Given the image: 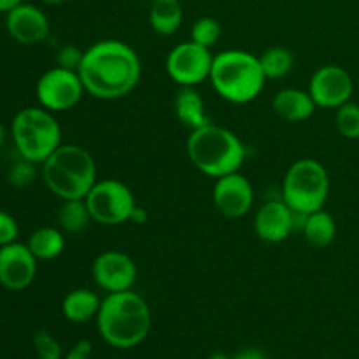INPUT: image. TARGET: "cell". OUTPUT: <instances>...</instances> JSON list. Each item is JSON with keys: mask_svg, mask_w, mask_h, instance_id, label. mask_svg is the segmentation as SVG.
<instances>
[{"mask_svg": "<svg viewBox=\"0 0 359 359\" xmlns=\"http://www.w3.org/2000/svg\"><path fill=\"white\" fill-rule=\"evenodd\" d=\"M77 74L88 95L100 100H118L135 90L142 65L132 46L118 39H104L84 49Z\"/></svg>", "mask_w": 359, "mask_h": 359, "instance_id": "cell-1", "label": "cell"}, {"mask_svg": "<svg viewBox=\"0 0 359 359\" xmlns=\"http://www.w3.org/2000/svg\"><path fill=\"white\" fill-rule=\"evenodd\" d=\"M100 337L116 349H132L151 330V311L147 302L135 291L109 293L97 314Z\"/></svg>", "mask_w": 359, "mask_h": 359, "instance_id": "cell-2", "label": "cell"}, {"mask_svg": "<svg viewBox=\"0 0 359 359\" xmlns=\"http://www.w3.org/2000/svg\"><path fill=\"white\" fill-rule=\"evenodd\" d=\"M186 153L196 170L212 179L241 172L248 156L241 137L214 123L189 132Z\"/></svg>", "mask_w": 359, "mask_h": 359, "instance_id": "cell-3", "label": "cell"}, {"mask_svg": "<svg viewBox=\"0 0 359 359\" xmlns=\"http://www.w3.org/2000/svg\"><path fill=\"white\" fill-rule=\"evenodd\" d=\"M209 81L223 100L244 105L259 97L266 77L258 56L244 49H226L214 56Z\"/></svg>", "mask_w": 359, "mask_h": 359, "instance_id": "cell-4", "label": "cell"}, {"mask_svg": "<svg viewBox=\"0 0 359 359\" xmlns=\"http://www.w3.org/2000/svg\"><path fill=\"white\" fill-rule=\"evenodd\" d=\"M42 179L49 191L62 200L86 198L97 182V163L77 144H62L42 163Z\"/></svg>", "mask_w": 359, "mask_h": 359, "instance_id": "cell-5", "label": "cell"}, {"mask_svg": "<svg viewBox=\"0 0 359 359\" xmlns=\"http://www.w3.org/2000/svg\"><path fill=\"white\" fill-rule=\"evenodd\" d=\"M18 154L34 163H44L62 146V128L51 111L44 107L21 109L11 125Z\"/></svg>", "mask_w": 359, "mask_h": 359, "instance_id": "cell-6", "label": "cell"}, {"mask_svg": "<svg viewBox=\"0 0 359 359\" xmlns=\"http://www.w3.org/2000/svg\"><path fill=\"white\" fill-rule=\"evenodd\" d=\"M330 195V175L325 165L302 158L290 165L283 179V200L294 214H312L323 209Z\"/></svg>", "mask_w": 359, "mask_h": 359, "instance_id": "cell-7", "label": "cell"}, {"mask_svg": "<svg viewBox=\"0 0 359 359\" xmlns=\"http://www.w3.org/2000/svg\"><path fill=\"white\" fill-rule=\"evenodd\" d=\"M91 217L104 226H119L128 223L137 200L132 189L118 179H102L93 184L84 198Z\"/></svg>", "mask_w": 359, "mask_h": 359, "instance_id": "cell-8", "label": "cell"}, {"mask_svg": "<svg viewBox=\"0 0 359 359\" xmlns=\"http://www.w3.org/2000/svg\"><path fill=\"white\" fill-rule=\"evenodd\" d=\"M83 93L86 91L79 74L58 65L46 70L35 86V95L41 107L51 112H63L76 107L83 98Z\"/></svg>", "mask_w": 359, "mask_h": 359, "instance_id": "cell-9", "label": "cell"}, {"mask_svg": "<svg viewBox=\"0 0 359 359\" xmlns=\"http://www.w3.org/2000/svg\"><path fill=\"white\" fill-rule=\"evenodd\" d=\"M214 56L209 48L196 44L191 39L170 49L167 56V74L179 86L196 88L210 77Z\"/></svg>", "mask_w": 359, "mask_h": 359, "instance_id": "cell-10", "label": "cell"}, {"mask_svg": "<svg viewBox=\"0 0 359 359\" xmlns=\"http://www.w3.org/2000/svg\"><path fill=\"white\" fill-rule=\"evenodd\" d=\"M91 277L95 284L107 293H121L135 286L139 269L137 263L125 252L105 251L93 259Z\"/></svg>", "mask_w": 359, "mask_h": 359, "instance_id": "cell-11", "label": "cell"}, {"mask_svg": "<svg viewBox=\"0 0 359 359\" xmlns=\"http://www.w3.org/2000/svg\"><path fill=\"white\" fill-rule=\"evenodd\" d=\"M309 93L318 107L339 109L353 97L354 81L344 67L325 65L312 74Z\"/></svg>", "mask_w": 359, "mask_h": 359, "instance_id": "cell-12", "label": "cell"}, {"mask_svg": "<svg viewBox=\"0 0 359 359\" xmlns=\"http://www.w3.org/2000/svg\"><path fill=\"white\" fill-rule=\"evenodd\" d=\"M212 202L217 212L228 219L248 216L255 203V188L241 172L216 179L212 188Z\"/></svg>", "mask_w": 359, "mask_h": 359, "instance_id": "cell-13", "label": "cell"}, {"mask_svg": "<svg viewBox=\"0 0 359 359\" xmlns=\"http://www.w3.org/2000/svg\"><path fill=\"white\" fill-rule=\"evenodd\" d=\"M39 259L27 244L13 242L0 248V284L9 291H23L34 283Z\"/></svg>", "mask_w": 359, "mask_h": 359, "instance_id": "cell-14", "label": "cell"}, {"mask_svg": "<svg viewBox=\"0 0 359 359\" xmlns=\"http://www.w3.org/2000/svg\"><path fill=\"white\" fill-rule=\"evenodd\" d=\"M6 27L11 37L23 46H37L49 35V20L44 11L34 4H23L11 9L6 16Z\"/></svg>", "mask_w": 359, "mask_h": 359, "instance_id": "cell-15", "label": "cell"}, {"mask_svg": "<svg viewBox=\"0 0 359 359\" xmlns=\"http://www.w3.org/2000/svg\"><path fill=\"white\" fill-rule=\"evenodd\" d=\"M294 230V212L284 200H269L255 214V231L259 241L280 244Z\"/></svg>", "mask_w": 359, "mask_h": 359, "instance_id": "cell-16", "label": "cell"}, {"mask_svg": "<svg viewBox=\"0 0 359 359\" xmlns=\"http://www.w3.org/2000/svg\"><path fill=\"white\" fill-rule=\"evenodd\" d=\"M272 109L284 121L302 123L312 118L318 105L309 91L298 90V88H284L273 95Z\"/></svg>", "mask_w": 359, "mask_h": 359, "instance_id": "cell-17", "label": "cell"}, {"mask_svg": "<svg viewBox=\"0 0 359 359\" xmlns=\"http://www.w3.org/2000/svg\"><path fill=\"white\" fill-rule=\"evenodd\" d=\"M175 118L189 130H198L210 125V116L205 111V102L202 95L193 86H181L174 98Z\"/></svg>", "mask_w": 359, "mask_h": 359, "instance_id": "cell-18", "label": "cell"}, {"mask_svg": "<svg viewBox=\"0 0 359 359\" xmlns=\"http://www.w3.org/2000/svg\"><path fill=\"white\" fill-rule=\"evenodd\" d=\"M102 300L95 291L86 290V287H77L69 294H65L62 302L63 318L70 323H88L97 318L100 311Z\"/></svg>", "mask_w": 359, "mask_h": 359, "instance_id": "cell-19", "label": "cell"}, {"mask_svg": "<svg viewBox=\"0 0 359 359\" xmlns=\"http://www.w3.org/2000/svg\"><path fill=\"white\" fill-rule=\"evenodd\" d=\"M304 237L312 248H328L337 237V223L335 217L330 212H326L325 209H319L316 212L307 214L304 221Z\"/></svg>", "mask_w": 359, "mask_h": 359, "instance_id": "cell-20", "label": "cell"}, {"mask_svg": "<svg viewBox=\"0 0 359 359\" xmlns=\"http://www.w3.org/2000/svg\"><path fill=\"white\" fill-rule=\"evenodd\" d=\"M181 0H151L149 25L156 34L174 35L182 23Z\"/></svg>", "mask_w": 359, "mask_h": 359, "instance_id": "cell-21", "label": "cell"}, {"mask_svg": "<svg viewBox=\"0 0 359 359\" xmlns=\"http://www.w3.org/2000/svg\"><path fill=\"white\" fill-rule=\"evenodd\" d=\"M27 245L39 262H51L65 249V233L58 228L42 226L30 235Z\"/></svg>", "mask_w": 359, "mask_h": 359, "instance_id": "cell-22", "label": "cell"}, {"mask_svg": "<svg viewBox=\"0 0 359 359\" xmlns=\"http://www.w3.org/2000/svg\"><path fill=\"white\" fill-rule=\"evenodd\" d=\"M93 221L90 209H88L84 198L79 200H63L62 209L58 212V223L63 233L79 235L90 226Z\"/></svg>", "mask_w": 359, "mask_h": 359, "instance_id": "cell-23", "label": "cell"}, {"mask_svg": "<svg viewBox=\"0 0 359 359\" xmlns=\"http://www.w3.org/2000/svg\"><path fill=\"white\" fill-rule=\"evenodd\" d=\"M262 63L263 74L266 79H283L293 70L294 56L293 51L283 46H273L263 51L262 56H258Z\"/></svg>", "mask_w": 359, "mask_h": 359, "instance_id": "cell-24", "label": "cell"}, {"mask_svg": "<svg viewBox=\"0 0 359 359\" xmlns=\"http://www.w3.org/2000/svg\"><path fill=\"white\" fill-rule=\"evenodd\" d=\"M221 34H223L221 23L212 16L200 18L191 27V41L209 49L219 42Z\"/></svg>", "mask_w": 359, "mask_h": 359, "instance_id": "cell-25", "label": "cell"}, {"mask_svg": "<svg viewBox=\"0 0 359 359\" xmlns=\"http://www.w3.org/2000/svg\"><path fill=\"white\" fill-rule=\"evenodd\" d=\"M335 125L340 135L346 139H359V105L356 102H347L337 109Z\"/></svg>", "mask_w": 359, "mask_h": 359, "instance_id": "cell-26", "label": "cell"}, {"mask_svg": "<svg viewBox=\"0 0 359 359\" xmlns=\"http://www.w3.org/2000/svg\"><path fill=\"white\" fill-rule=\"evenodd\" d=\"M35 177H37V163L25 160V158L16 161L7 174V181L14 188H27L35 181Z\"/></svg>", "mask_w": 359, "mask_h": 359, "instance_id": "cell-27", "label": "cell"}, {"mask_svg": "<svg viewBox=\"0 0 359 359\" xmlns=\"http://www.w3.org/2000/svg\"><path fill=\"white\" fill-rule=\"evenodd\" d=\"M34 347L39 359H62V346L48 332H37L34 337Z\"/></svg>", "mask_w": 359, "mask_h": 359, "instance_id": "cell-28", "label": "cell"}, {"mask_svg": "<svg viewBox=\"0 0 359 359\" xmlns=\"http://www.w3.org/2000/svg\"><path fill=\"white\" fill-rule=\"evenodd\" d=\"M84 51L77 48L76 44H65L58 49L56 53V65L67 70H79L81 63H83Z\"/></svg>", "mask_w": 359, "mask_h": 359, "instance_id": "cell-29", "label": "cell"}, {"mask_svg": "<svg viewBox=\"0 0 359 359\" xmlns=\"http://www.w3.org/2000/svg\"><path fill=\"white\" fill-rule=\"evenodd\" d=\"M20 228H18L16 219L6 210H0V248L16 242Z\"/></svg>", "mask_w": 359, "mask_h": 359, "instance_id": "cell-30", "label": "cell"}, {"mask_svg": "<svg viewBox=\"0 0 359 359\" xmlns=\"http://www.w3.org/2000/svg\"><path fill=\"white\" fill-rule=\"evenodd\" d=\"M91 351H93L91 342H88V340H79V342L69 351L65 359H90Z\"/></svg>", "mask_w": 359, "mask_h": 359, "instance_id": "cell-31", "label": "cell"}, {"mask_svg": "<svg viewBox=\"0 0 359 359\" xmlns=\"http://www.w3.org/2000/svg\"><path fill=\"white\" fill-rule=\"evenodd\" d=\"M147 219H149V212H147L144 207H140L139 203L135 205V209L130 214V223L133 224H146Z\"/></svg>", "mask_w": 359, "mask_h": 359, "instance_id": "cell-32", "label": "cell"}, {"mask_svg": "<svg viewBox=\"0 0 359 359\" xmlns=\"http://www.w3.org/2000/svg\"><path fill=\"white\" fill-rule=\"evenodd\" d=\"M233 359H269L265 356V353L259 349H255V347H248V349L241 351Z\"/></svg>", "mask_w": 359, "mask_h": 359, "instance_id": "cell-33", "label": "cell"}, {"mask_svg": "<svg viewBox=\"0 0 359 359\" xmlns=\"http://www.w3.org/2000/svg\"><path fill=\"white\" fill-rule=\"evenodd\" d=\"M21 2H23V0H0V13H9L11 9L20 6Z\"/></svg>", "mask_w": 359, "mask_h": 359, "instance_id": "cell-34", "label": "cell"}, {"mask_svg": "<svg viewBox=\"0 0 359 359\" xmlns=\"http://www.w3.org/2000/svg\"><path fill=\"white\" fill-rule=\"evenodd\" d=\"M4 142H6V128H4V125L0 123V147L4 146Z\"/></svg>", "mask_w": 359, "mask_h": 359, "instance_id": "cell-35", "label": "cell"}, {"mask_svg": "<svg viewBox=\"0 0 359 359\" xmlns=\"http://www.w3.org/2000/svg\"><path fill=\"white\" fill-rule=\"evenodd\" d=\"M44 4H49V6H60V4H65L67 0H42Z\"/></svg>", "mask_w": 359, "mask_h": 359, "instance_id": "cell-36", "label": "cell"}, {"mask_svg": "<svg viewBox=\"0 0 359 359\" xmlns=\"http://www.w3.org/2000/svg\"><path fill=\"white\" fill-rule=\"evenodd\" d=\"M209 359H230L226 356V354H223V353H216V354H212V356H210Z\"/></svg>", "mask_w": 359, "mask_h": 359, "instance_id": "cell-37", "label": "cell"}]
</instances>
